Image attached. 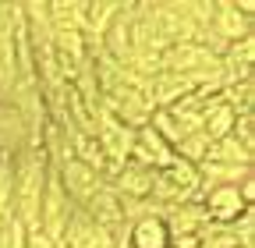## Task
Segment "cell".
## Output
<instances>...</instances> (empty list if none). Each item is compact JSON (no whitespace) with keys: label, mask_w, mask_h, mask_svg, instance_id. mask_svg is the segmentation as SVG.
Returning a JSON list of instances; mask_svg holds the SVG:
<instances>
[{"label":"cell","mask_w":255,"mask_h":248,"mask_svg":"<svg viewBox=\"0 0 255 248\" xmlns=\"http://www.w3.org/2000/svg\"><path fill=\"white\" fill-rule=\"evenodd\" d=\"M60 241H53V238H46L39 227H28L25 231V248H57Z\"/></svg>","instance_id":"cell-16"},{"label":"cell","mask_w":255,"mask_h":248,"mask_svg":"<svg viewBox=\"0 0 255 248\" xmlns=\"http://www.w3.org/2000/svg\"><path fill=\"white\" fill-rule=\"evenodd\" d=\"M209 138L202 135V131H195V135H184L181 142H177V149H174V156H181V160H188V163H202L206 160V152H209Z\"/></svg>","instance_id":"cell-13"},{"label":"cell","mask_w":255,"mask_h":248,"mask_svg":"<svg viewBox=\"0 0 255 248\" xmlns=\"http://www.w3.org/2000/svg\"><path fill=\"white\" fill-rule=\"evenodd\" d=\"M220 68H223V75H227V82L252 78V68H255V36H248L241 43H231L227 50L220 53Z\"/></svg>","instance_id":"cell-10"},{"label":"cell","mask_w":255,"mask_h":248,"mask_svg":"<svg viewBox=\"0 0 255 248\" xmlns=\"http://www.w3.org/2000/svg\"><path fill=\"white\" fill-rule=\"evenodd\" d=\"M0 156H4V152H0Z\"/></svg>","instance_id":"cell-18"},{"label":"cell","mask_w":255,"mask_h":248,"mask_svg":"<svg viewBox=\"0 0 255 248\" xmlns=\"http://www.w3.org/2000/svg\"><path fill=\"white\" fill-rule=\"evenodd\" d=\"M202 209L209 216L213 227H231L241 213H248L252 206H245L238 184H216V188H206L202 192Z\"/></svg>","instance_id":"cell-4"},{"label":"cell","mask_w":255,"mask_h":248,"mask_svg":"<svg viewBox=\"0 0 255 248\" xmlns=\"http://www.w3.org/2000/svg\"><path fill=\"white\" fill-rule=\"evenodd\" d=\"M124 238H128V248H170V231L159 213H145L131 220Z\"/></svg>","instance_id":"cell-8"},{"label":"cell","mask_w":255,"mask_h":248,"mask_svg":"<svg viewBox=\"0 0 255 248\" xmlns=\"http://www.w3.org/2000/svg\"><path fill=\"white\" fill-rule=\"evenodd\" d=\"M71 213H75V202L64 195L60 181H57V170L50 167L46 188H43V199H39V220H36V227H39L46 238L60 241L64 227H68V220H71Z\"/></svg>","instance_id":"cell-2"},{"label":"cell","mask_w":255,"mask_h":248,"mask_svg":"<svg viewBox=\"0 0 255 248\" xmlns=\"http://www.w3.org/2000/svg\"><path fill=\"white\" fill-rule=\"evenodd\" d=\"M209 32H213L223 46L241 43V39L252 36V18H245V14L234 7V0H216V4H213V25H209Z\"/></svg>","instance_id":"cell-6"},{"label":"cell","mask_w":255,"mask_h":248,"mask_svg":"<svg viewBox=\"0 0 255 248\" xmlns=\"http://www.w3.org/2000/svg\"><path fill=\"white\" fill-rule=\"evenodd\" d=\"M25 224L18 220H7L4 227H0V248H25Z\"/></svg>","instance_id":"cell-15"},{"label":"cell","mask_w":255,"mask_h":248,"mask_svg":"<svg viewBox=\"0 0 255 248\" xmlns=\"http://www.w3.org/2000/svg\"><path fill=\"white\" fill-rule=\"evenodd\" d=\"M128 163H138V167L159 174L163 167L174 163V145L163 142V138H159L149 124H145V128L135 131V142H131V156H128Z\"/></svg>","instance_id":"cell-5"},{"label":"cell","mask_w":255,"mask_h":248,"mask_svg":"<svg viewBox=\"0 0 255 248\" xmlns=\"http://www.w3.org/2000/svg\"><path fill=\"white\" fill-rule=\"evenodd\" d=\"M53 170H57V181H60L64 195H68L78 209H82V206H85V202H89L96 192H100L103 184H107L100 174L89 170V167H85L82 160H75V156H71V160H64V163H57Z\"/></svg>","instance_id":"cell-3"},{"label":"cell","mask_w":255,"mask_h":248,"mask_svg":"<svg viewBox=\"0 0 255 248\" xmlns=\"http://www.w3.org/2000/svg\"><path fill=\"white\" fill-rule=\"evenodd\" d=\"M25 149H28V131H25L18 110L4 100L0 103V152H4V156H18Z\"/></svg>","instance_id":"cell-11"},{"label":"cell","mask_w":255,"mask_h":248,"mask_svg":"<svg viewBox=\"0 0 255 248\" xmlns=\"http://www.w3.org/2000/svg\"><path fill=\"white\" fill-rule=\"evenodd\" d=\"M248 152H255V110L252 114H238L234 117V131H231Z\"/></svg>","instance_id":"cell-14"},{"label":"cell","mask_w":255,"mask_h":248,"mask_svg":"<svg viewBox=\"0 0 255 248\" xmlns=\"http://www.w3.org/2000/svg\"><path fill=\"white\" fill-rule=\"evenodd\" d=\"M238 192H241L245 206H252V202H255V177H245V181L238 184Z\"/></svg>","instance_id":"cell-17"},{"label":"cell","mask_w":255,"mask_h":248,"mask_svg":"<svg viewBox=\"0 0 255 248\" xmlns=\"http://www.w3.org/2000/svg\"><path fill=\"white\" fill-rule=\"evenodd\" d=\"M46 177H50V160L43 149H25L11 160V209L18 224L36 227Z\"/></svg>","instance_id":"cell-1"},{"label":"cell","mask_w":255,"mask_h":248,"mask_svg":"<svg viewBox=\"0 0 255 248\" xmlns=\"http://www.w3.org/2000/svg\"><path fill=\"white\" fill-rule=\"evenodd\" d=\"M152 177H156V174L145 170V167H138V163H124V167L114 170V177H110L107 184L117 192L121 202H145L149 192H152Z\"/></svg>","instance_id":"cell-7"},{"label":"cell","mask_w":255,"mask_h":248,"mask_svg":"<svg viewBox=\"0 0 255 248\" xmlns=\"http://www.w3.org/2000/svg\"><path fill=\"white\" fill-rule=\"evenodd\" d=\"M206 160H209V163H231V167H252V152H248L234 135H227V138H216V142L209 145ZM206 160H202V163H206Z\"/></svg>","instance_id":"cell-12"},{"label":"cell","mask_w":255,"mask_h":248,"mask_svg":"<svg viewBox=\"0 0 255 248\" xmlns=\"http://www.w3.org/2000/svg\"><path fill=\"white\" fill-rule=\"evenodd\" d=\"M82 213L89 216L92 224L107 227V231H117V227L124 224V216H121V199H117V192L110 188V184H103V188L82 206Z\"/></svg>","instance_id":"cell-9"}]
</instances>
